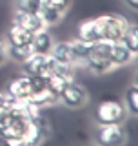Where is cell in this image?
<instances>
[{
    "instance_id": "obj_1",
    "label": "cell",
    "mask_w": 138,
    "mask_h": 146,
    "mask_svg": "<svg viewBox=\"0 0 138 146\" xmlns=\"http://www.w3.org/2000/svg\"><path fill=\"white\" fill-rule=\"evenodd\" d=\"M31 117L26 110V102L18 100L16 106L7 111L6 115L0 117V135H2V144L6 146H26L24 137L27 133Z\"/></svg>"
},
{
    "instance_id": "obj_2",
    "label": "cell",
    "mask_w": 138,
    "mask_h": 146,
    "mask_svg": "<svg viewBox=\"0 0 138 146\" xmlns=\"http://www.w3.org/2000/svg\"><path fill=\"white\" fill-rule=\"evenodd\" d=\"M127 108L124 106L120 99H104L96 104L95 108V122L96 126L100 124H124V121L127 119Z\"/></svg>"
},
{
    "instance_id": "obj_3",
    "label": "cell",
    "mask_w": 138,
    "mask_h": 146,
    "mask_svg": "<svg viewBox=\"0 0 138 146\" xmlns=\"http://www.w3.org/2000/svg\"><path fill=\"white\" fill-rule=\"evenodd\" d=\"M96 20L100 27V38L109 40V42L122 40V36L131 26L129 18L124 17L122 13H105V15L96 17Z\"/></svg>"
},
{
    "instance_id": "obj_4",
    "label": "cell",
    "mask_w": 138,
    "mask_h": 146,
    "mask_svg": "<svg viewBox=\"0 0 138 146\" xmlns=\"http://www.w3.org/2000/svg\"><path fill=\"white\" fill-rule=\"evenodd\" d=\"M58 68L51 53H31L26 62H22V71L31 77H47Z\"/></svg>"
},
{
    "instance_id": "obj_5",
    "label": "cell",
    "mask_w": 138,
    "mask_h": 146,
    "mask_svg": "<svg viewBox=\"0 0 138 146\" xmlns=\"http://www.w3.org/2000/svg\"><path fill=\"white\" fill-rule=\"evenodd\" d=\"M58 100H60L66 108L78 110V108H82V106L87 104V100H89V93H87V90L80 84V82H76L75 79H73V80H69L66 84V88L62 90Z\"/></svg>"
},
{
    "instance_id": "obj_6",
    "label": "cell",
    "mask_w": 138,
    "mask_h": 146,
    "mask_svg": "<svg viewBox=\"0 0 138 146\" xmlns=\"http://www.w3.org/2000/svg\"><path fill=\"white\" fill-rule=\"evenodd\" d=\"M127 135L122 124H100L96 128V143L102 146H122Z\"/></svg>"
},
{
    "instance_id": "obj_7",
    "label": "cell",
    "mask_w": 138,
    "mask_h": 146,
    "mask_svg": "<svg viewBox=\"0 0 138 146\" xmlns=\"http://www.w3.org/2000/svg\"><path fill=\"white\" fill-rule=\"evenodd\" d=\"M33 91H35V80L27 73H22V75L11 79L6 86V93L11 95L15 100H27L33 95Z\"/></svg>"
},
{
    "instance_id": "obj_8",
    "label": "cell",
    "mask_w": 138,
    "mask_h": 146,
    "mask_svg": "<svg viewBox=\"0 0 138 146\" xmlns=\"http://www.w3.org/2000/svg\"><path fill=\"white\" fill-rule=\"evenodd\" d=\"M49 53H51V57L57 60L58 66L76 68V58H75V51H73L71 40H58V42H53Z\"/></svg>"
},
{
    "instance_id": "obj_9",
    "label": "cell",
    "mask_w": 138,
    "mask_h": 146,
    "mask_svg": "<svg viewBox=\"0 0 138 146\" xmlns=\"http://www.w3.org/2000/svg\"><path fill=\"white\" fill-rule=\"evenodd\" d=\"M13 22H15V24H18L20 27H24V29H27L29 33H36V31H40V29H44V27H45L44 20L40 18L38 13L22 11V9H15Z\"/></svg>"
},
{
    "instance_id": "obj_10",
    "label": "cell",
    "mask_w": 138,
    "mask_h": 146,
    "mask_svg": "<svg viewBox=\"0 0 138 146\" xmlns=\"http://www.w3.org/2000/svg\"><path fill=\"white\" fill-rule=\"evenodd\" d=\"M31 38H33V33H29L27 29L20 27L15 22H11V26L6 31V36H4L7 46H24V44H29Z\"/></svg>"
},
{
    "instance_id": "obj_11",
    "label": "cell",
    "mask_w": 138,
    "mask_h": 146,
    "mask_svg": "<svg viewBox=\"0 0 138 146\" xmlns=\"http://www.w3.org/2000/svg\"><path fill=\"white\" fill-rule=\"evenodd\" d=\"M76 38L85 40V42H95L100 38V27H98V20L95 18H87L82 20L76 26Z\"/></svg>"
},
{
    "instance_id": "obj_12",
    "label": "cell",
    "mask_w": 138,
    "mask_h": 146,
    "mask_svg": "<svg viewBox=\"0 0 138 146\" xmlns=\"http://www.w3.org/2000/svg\"><path fill=\"white\" fill-rule=\"evenodd\" d=\"M133 58H135V55H133L129 49L124 46L120 40H116V42H111V51H109V60H111L113 68H120V66H126V64H129Z\"/></svg>"
},
{
    "instance_id": "obj_13",
    "label": "cell",
    "mask_w": 138,
    "mask_h": 146,
    "mask_svg": "<svg viewBox=\"0 0 138 146\" xmlns=\"http://www.w3.org/2000/svg\"><path fill=\"white\" fill-rule=\"evenodd\" d=\"M53 35L49 33L47 27L33 33V38H31V48H33V53H49L53 46Z\"/></svg>"
},
{
    "instance_id": "obj_14",
    "label": "cell",
    "mask_w": 138,
    "mask_h": 146,
    "mask_svg": "<svg viewBox=\"0 0 138 146\" xmlns=\"http://www.w3.org/2000/svg\"><path fill=\"white\" fill-rule=\"evenodd\" d=\"M27 100H29L31 104H35V106H38V108H45V106H51V104L58 102V99L55 97L45 86L40 88V90H36V91H33V95H31Z\"/></svg>"
},
{
    "instance_id": "obj_15",
    "label": "cell",
    "mask_w": 138,
    "mask_h": 146,
    "mask_svg": "<svg viewBox=\"0 0 138 146\" xmlns=\"http://www.w3.org/2000/svg\"><path fill=\"white\" fill-rule=\"evenodd\" d=\"M38 15H40V18L44 20V24H45V27H51V26H55V24H58V22L64 18V15L60 11H57L55 7H51V6H47V4H40V7H38Z\"/></svg>"
},
{
    "instance_id": "obj_16",
    "label": "cell",
    "mask_w": 138,
    "mask_h": 146,
    "mask_svg": "<svg viewBox=\"0 0 138 146\" xmlns=\"http://www.w3.org/2000/svg\"><path fill=\"white\" fill-rule=\"evenodd\" d=\"M33 53V48H31V42L29 44H24V46H7V58L15 60L18 64L26 62L27 57Z\"/></svg>"
},
{
    "instance_id": "obj_17",
    "label": "cell",
    "mask_w": 138,
    "mask_h": 146,
    "mask_svg": "<svg viewBox=\"0 0 138 146\" xmlns=\"http://www.w3.org/2000/svg\"><path fill=\"white\" fill-rule=\"evenodd\" d=\"M124 106L127 108V113L138 115V86L131 84L126 90V97H124Z\"/></svg>"
},
{
    "instance_id": "obj_18",
    "label": "cell",
    "mask_w": 138,
    "mask_h": 146,
    "mask_svg": "<svg viewBox=\"0 0 138 146\" xmlns=\"http://www.w3.org/2000/svg\"><path fill=\"white\" fill-rule=\"evenodd\" d=\"M71 46H73V51H75V58H76V66H82L84 60L89 55V49H91V42H85V40H80V38H73L71 40Z\"/></svg>"
},
{
    "instance_id": "obj_19",
    "label": "cell",
    "mask_w": 138,
    "mask_h": 146,
    "mask_svg": "<svg viewBox=\"0 0 138 146\" xmlns=\"http://www.w3.org/2000/svg\"><path fill=\"white\" fill-rule=\"evenodd\" d=\"M120 42H122V44L126 46V48L136 57V53H138V29H136V26H135V24H131V26H129V29L126 31V35L122 36Z\"/></svg>"
},
{
    "instance_id": "obj_20",
    "label": "cell",
    "mask_w": 138,
    "mask_h": 146,
    "mask_svg": "<svg viewBox=\"0 0 138 146\" xmlns=\"http://www.w3.org/2000/svg\"><path fill=\"white\" fill-rule=\"evenodd\" d=\"M16 102L18 100H15L11 95H7L6 91H0V117L6 115L7 111H11V110L16 106Z\"/></svg>"
},
{
    "instance_id": "obj_21",
    "label": "cell",
    "mask_w": 138,
    "mask_h": 146,
    "mask_svg": "<svg viewBox=\"0 0 138 146\" xmlns=\"http://www.w3.org/2000/svg\"><path fill=\"white\" fill-rule=\"evenodd\" d=\"M42 4V0H16L15 9H22V11H33L38 13V7Z\"/></svg>"
},
{
    "instance_id": "obj_22",
    "label": "cell",
    "mask_w": 138,
    "mask_h": 146,
    "mask_svg": "<svg viewBox=\"0 0 138 146\" xmlns=\"http://www.w3.org/2000/svg\"><path fill=\"white\" fill-rule=\"evenodd\" d=\"M44 4H47V6L55 7L57 11H60L62 15H66L69 11V7H71V0H42Z\"/></svg>"
},
{
    "instance_id": "obj_23",
    "label": "cell",
    "mask_w": 138,
    "mask_h": 146,
    "mask_svg": "<svg viewBox=\"0 0 138 146\" xmlns=\"http://www.w3.org/2000/svg\"><path fill=\"white\" fill-rule=\"evenodd\" d=\"M6 60H7V44H6V40L0 36V66Z\"/></svg>"
},
{
    "instance_id": "obj_24",
    "label": "cell",
    "mask_w": 138,
    "mask_h": 146,
    "mask_svg": "<svg viewBox=\"0 0 138 146\" xmlns=\"http://www.w3.org/2000/svg\"><path fill=\"white\" fill-rule=\"evenodd\" d=\"M126 2V6L129 7V9H133V11H136L138 9V0H124Z\"/></svg>"
},
{
    "instance_id": "obj_25",
    "label": "cell",
    "mask_w": 138,
    "mask_h": 146,
    "mask_svg": "<svg viewBox=\"0 0 138 146\" xmlns=\"http://www.w3.org/2000/svg\"><path fill=\"white\" fill-rule=\"evenodd\" d=\"M0 144H2V135H0Z\"/></svg>"
}]
</instances>
